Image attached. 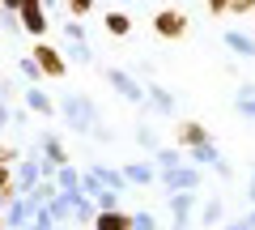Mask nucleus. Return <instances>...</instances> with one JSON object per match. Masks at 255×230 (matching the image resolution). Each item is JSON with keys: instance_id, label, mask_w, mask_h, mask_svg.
<instances>
[{"instance_id": "1", "label": "nucleus", "mask_w": 255, "mask_h": 230, "mask_svg": "<svg viewBox=\"0 0 255 230\" xmlns=\"http://www.w3.org/2000/svg\"><path fill=\"white\" fill-rule=\"evenodd\" d=\"M64 115H68V124H73L77 132H90L94 124H98V111H94V102H85L81 94H68V98H64Z\"/></svg>"}, {"instance_id": "2", "label": "nucleus", "mask_w": 255, "mask_h": 230, "mask_svg": "<svg viewBox=\"0 0 255 230\" xmlns=\"http://www.w3.org/2000/svg\"><path fill=\"white\" fill-rule=\"evenodd\" d=\"M38 4H43V0H21V26L30 30V34H43L47 30V17H43V9H38Z\"/></svg>"}, {"instance_id": "3", "label": "nucleus", "mask_w": 255, "mask_h": 230, "mask_svg": "<svg viewBox=\"0 0 255 230\" xmlns=\"http://www.w3.org/2000/svg\"><path fill=\"white\" fill-rule=\"evenodd\" d=\"M183 30H187V17H183V13H174V9L157 13V34H166V38H179Z\"/></svg>"}, {"instance_id": "4", "label": "nucleus", "mask_w": 255, "mask_h": 230, "mask_svg": "<svg viewBox=\"0 0 255 230\" xmlns=\"http://www.w3.org/2000/svg\"><path fill=\"white\" fill-rule=\"evenodd\" d=\"M111 85H115V90L124 94L128 102H140V85L132 81V77H128V73H119V68H111Z\"/></svg>"}, {"instance_id": "5", "label": "nucleus", "mask_w": 255, "mask_h": 230, "mask_svg": "<svg viewBox=\"0 0 255 230\" xmlns=\"http://www.w3.org/2000/svg\"><path fill=\"white\" fill-rule=\"evenodd\" d=\"M166 184H170V188H196L200 175H196V171H179V166H170V171H166Z\"/></svg>"}, {"instance_id": "6", "label": "nucleus", "mask_w": 255, "mask_h": 230, "mask_svg": "<svg viewBox=\"0 0 255 230\" xmlns=\"http://www.w3.org/2000/svg\"><path fill=\"white\" fill-rule=\"evenodd\" d=\"M226 47H234V51H243V55H255V38L238 34V30H230V34H226Z\"/></svg>"}, {"instance_id": "7", "label": "nucleus", "mask_w": 255, "mask_h": 230, "mask_svg": "<svg viewBox=\"0 0 255 230\" xmlns=\"http://www.w3.org/2000/svg\"><path fill=\"white\" fill-rule=\"evenodd\" d=\"M34 55H38V64H43V68H47V73H64V60H60V55H55V51H51V47H38V51H34Z\"/></svg>"}, {"instance_id": "8", "label": "nucleus", "mask_w": 255, "mask_h": 230, "mask_svg": "<svg viewBox=\"0 0 255 230\" xmlns=\"http://www.w3.org/2000/svg\"><path fill=\"white\" fill-rule=\"evenodd\" d=\"M107 30L111 34H128V30H132V17H128V13H107Z\"/></svg>"}, {"instance_id": "9", "label": "nucleus", "mask_w": 255, "mask_h": 230, "mask_svg": "<svg viewBox=\"0 0 255 230\" xmlns=\"http://www.w3.org/2000/svg\"><path fill=\"white\" fill-rule=\"evenodd\" d=\"M238 111H243V115H255V85H247V90L238 94Z\"/></svg>"}, {"instance_id": "10", "label": "nucleus", "mask_w": 255, "mask_h": 230, "mask_svg": "<svg viewBox=\"0 0 255 230\" xmlns=\"http://www.w3.org/2000/svg\"><path fill=\"white\" fill-rule=\"evenodd\" d=\"M128 179H136V184H149V179H153V171H149V166H128Z\"/></svg>"}, {"instance_id": "11", "label": "nucleus", "mask_w": 255, "mask_h": 230, "mask_svg": "<svg viewBox=\"0 0 255 230\" xmlns=\"http://www.w3.org/2000/svg\"><path fill=\"white\" fill-rule=\"evenodd\" d=\"M98 226H102V230H128V222H124V218H115V213H107Z\"/></svg>"}, {"instance_id": "12", "label": "nucleus", "mask_w": 255, "mask_h": 230, "mask_svg": "<svg viewBox=\"0 0 255 230\" xmlns=\"http://www.w3.org/2000/svg\"><path fill=\"white\" fill-rule=\"evenodd\" d=\"M157 162H162V171H170V166H179V154H174V149H162Z\"/></svg>"}, {"instance_id": "13", "label": "nucleus", "mask_w": 255, "mask_h": 230, "mask_svg": "<svg viewBox=\"0 0 255 230\" xmlns=\"http://www.w3.org/2000/svg\"><path fill=\"white\" fill-rule=\"evenodd\" d=\"M34 175H38V166H34V162H26V166H21V184H26V188L34 184Z\"/></svg>"}, {"instance_id": "14", "label": "nucleus", "mask_w": 255, "mask_h": 230, "mask_svg": "<svg viewBox=\"0 0 255 230\" xmlns=\"http://www.w3.org/2000/svg\"><path fill=\"white\" fill-rule=\"evenodd\" d=\"M64 34L73 38V43H81V38H85V30H81V26H77V21H68V26H64Z\"/></svg>"}, {"instance_id": "15", "label": "nucleus", "mask_w": 255, "mask_h": 230, "mask_svg": "<svg viewBox=\"0 0 255 230\" xmlns=\"http://www.w3.org/2000/svg\"><path fill=\"white\" fill-rule=\"evenodd\" d=\"M132 226H136V230H153V218H149V213H136V218H132Z\"/></svg>"}, {"instance_id": "16", "label": "nucleus", "mask_w": 255, "mask_h": 230, "mask_svg": "<svg viewBox=\"0 0 255 230\" xmlns=\"http://www.w3.org/2000/svg\"><path fill=\"white\" fill-rule=\"evenodd\" d=\"M90 4H94V0H68V9H73L77 17H81V13H90Z\"/></svg>"}, {"instance_id": "17", "label": "nucleus", "mask_w": 255, "mask_h": 230, "mask_svg": "<svg viewBox=\"0 0 255 230\" xmlns=\"http://www.w3.org/2000/svg\"><path fill=\"white\" fill-rule=\"evenodd\" d=\"M30 102H34L38 111H51V102H47V98H43V94H38V90H30Z\"/></svg>"}, {"instance_id": "18", "label": "nucleus", "mask_w": 255, "mask_h": 230, "mask_svg": "<svg viewBox=\"0 0 255 230\" xmlns=\"http://www.w3.org/2000/svg\"><path fill=\"white\" fill-rule=\"evenodd\" d=\"M98 205L111 213V209H115V192H98Z\"/></svg>"}, {"instance_id": "19", "label": "nucleus", "mask_w": 255, "mask_h": 230, "mask_svg": "<svg viewBox=\"0 0 255 230\" xmlns=\"http://www.w3.org/2000/svg\"><path fill=\"white\" fill-rule=\"evenodd\" d=\"M230 4H234V0H209V9H213V13H221V9H230Z\"/></svg>"}, {"instance_id": "20", "label": "nucleus", "mask_w": 255, "mask_h": 230, "mask_svg": "<svg viewBox=\"0 0 255 230\" xmlns=\"http://www.w3.org/2000/svg\"><path fill=\"white\" fill-rule=\"evenodd\" d=\"M0 4H4V9H13V13L21 9V0H0Z\"/></svg>"}, {"instance_id": "21", "label": "nucleus", "mask_w": 255, "mask_h": 230, "mask_svg": "<svg viewBox=\"0 0 255 230\" xmlns=\"http://www.w3.org/2000/svg\"><path fill=\"white\" fill-rule=\"evenodd\" d=\"M230 230H251V226H247V222H238V226H230Z\"/></svg>"}, {"instance_id": "22", "label": "nucleus", "mask_w": 255, "mask_h": 230, "mask_svg": "<svg viewBox=\"0 0 255 230\" xmlns=\"http://www.w3.org/2000/svg\"><path fill=\"white\" fill-rule=\"evenodd\" d=\"M251 196H255V179H251Z\"/></svg>"}, {"instance_id": "23", "label": "nucleus", "mask_w": 255, "mask_h": 230, "mask_svg": "<svg viewBox=\"0 0 255 230\" xmlns=\"http://www.w3.org/2000/svg\"><path fill=\"white\" fill-rule=\"evenodd\" d=\"M119 4H124V0H119Z\"/></svg>"}]
</instances>
